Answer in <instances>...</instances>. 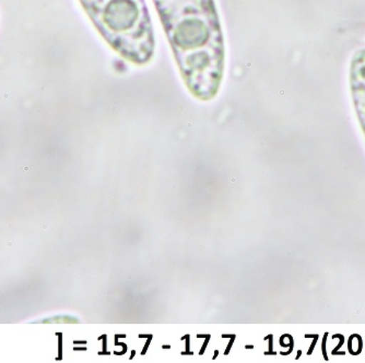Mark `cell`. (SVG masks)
Instances as JSON below:
<instances>
[{
  "instance_id": "obj_3",
  "label": "cell",
  "mask_w": 365,
  "mask_h": 363,
  "mask_svg": "<svg viewBox=\"0 0 365 363\" xmlns=\"http://www.w3.org/2000/svg\"><path fill=\"white\" fill-rule=\"evenodd\" d=\"M350 94L365 135V48L354 53L349 68Z\"/></svg>"
},
{
  "instance_id": "obj_1",
  "label": "cell",
  "mask_w": 365,
  "mask_h": 363,
  "mask_svg": "<svg viewBox=\"0 0 365 363\" xmlns=\"http://www.w3.org/2000/svg\"><path fill=\"white\" fill-rule=\"evenodd\" d=\"M153 1L187 89L199 100L215 98L225 70V43L215 1Z\"/></svg>"
},
{
  "instance_id": "obj_2",
  "label": "cell",
  "mask_w": 365,
  "mask_h": 363,
  "mask_svg": "<svg viewBox=\"0 0 365 363\" xmlns=\"http://www.w3.org/2000/svg\"><path fill=\"white\" fill-rule=\"evenodd\" d=\"M96 30L112 48L136 65L155 53V32L145 0H79Z\"/></svg>"
}]
</instances>
